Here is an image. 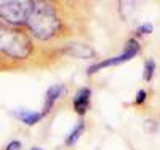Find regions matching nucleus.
Here are the masks:
<instances>
[{
    "instance_id": "obj_11",
    "label": "nucleus",
    "mask_w": 160,
    "mask_h": 150,
    "mask_svg": "<svg viewBox=\"0 0 160 150\" xmlns=\"http://www.w3.org/2000/svg\"><path fill=\"white\" fill-rule=\"evenodd\" d=\"M154 70H155V62H154L152 59H149L148 62L144 64V72H142V78H144L146 81H149V80L152 78V75H154Z\"/></svg>"
},
{
    "instance_id": "obj_3",
    "label": "nucleus",
    "mask_w": 160,
    "mask_h": 150,
    "mask_svg": "<svg viewBox=\"0 0 160 150\" xmlns=\"http://www.w3.org/2000/svg\"><path fill=\"white\" fill-rule=\"evenodd\" d=\"M31 2H2L0 3V18L11 26H19L28 21Z\"/></svg>"
},
{
    "instance_id": "obj_15",
    "label": "nucleus",
    "mask_w": 160,
    "mask_h": 150,
    "mask_svg": "<svg viewBox=\"0 0 160 150\" xmlns=\"http://www.w3.org/2000/svg\"><path fill=\"white\" fill-rule=\"evenodd\" d=\"M146 101V93L141 90V91H138V96H136V104H142Z\"/></svg>"
},
{
    "instance_id": "obj_16",
    "label": "nucleus",
    "mask_w": 160,
    "mask_h": 150,
    "mask_svg": "<svg viewBox=\"0 0 160 150\" xmlns=\"http://www.w3.org/2000/svg\"><path fill=\"white\" fill-rule=\"evenodd\" d=\"M32 150H40V148H32Z\"/></svg>"
},
{
    "instance_id": "obj_12",
    "label": "nucleus",
    "mask_w": 160,
    "mask_h": 150,
    "mask_svg": "<svg viewBox=\"0 0 160 150\" xmlns=\"http://www.w3.org/2000/svg\"><path fill=\"white\" fill-rule=\"evenodd\" d=\"M144 129L149 131V133H155L158 129V123L155 120H146L144 121Z\"/></svg>"
},
{
    "instance_id": "obj_2",
    "label": "nucleus",
    "mask_w": 160,
    "mask_h": 150,
    "mask_svg": "<svg viewBox=\"0 0 160 150\" xmlns=\"http://www.w3.org/2000/svg\"><path fill=\"white\" fill-rule=\"evenodd\" d=\"M0 51L11 58L24 59L31 54L32 43L24 32L0 26Z\"/></svg>"
},
{
    "instance_id": "obj_8",
    "label": "nucleus",
    "mask_w": 160,
    "mask_h": 150,
    "mask_svg": "<svg viewBox=\"0 0 160 150\" xmlns=\"http://www.w3.org/2000/svg\"><path fill=\"white\" fill-rule=\"evenodd\" d=\"M138 53H139V43H138V40L131 38V40H128V42H127V45H125V48H123V51H122L120 56H122L123 61H130V59L135 58Z\"/></svg>"
},
{
    "instance_id": "obj_14",
    "label": "nucleus",
    "mask_w": 160,
    "mask_h": 150,
    "mask_svg": "<svg viewBox=\"0 0 160 150\" xmlns=\"http://www.w3.org/2000/svg\"><path fill=\"white\" fill-rule=\"evenodd\" d=\"M7 150H22V145L19 141H11L7 147Z\"/></svg>"
},
{
    "instance_id": "obj_5",
    "label": "nucleus",
    "mask_w": 160,
    "mask_h": 150,
    "mask_svg": "<svg viewBox=\"0 0 160 150\" xmlns=\"http://www.w3.org/2000/svg\"><path fill=\"white\" fill-rule=\"evenodd\" d=\"M90 94L91 91L88 88H82L74 98V109L78 115H83L88 109V104H90Z\"/></svg>"
},
{
    "instance_id": "obj_6",
    "label": "nucleus",
    "mask_w": 160,
    "mask_h": 150,
    "mask_svg": "<svg viewBox=\"0 0 160 150\" xmlns=\"http://www.w3.org/2000/svg\"><path fill=\"white\" fill-rule=\"evenodd\" d=\"M13 115H15L16 118H19L22 123L32 126V125L37 123V121L42 120L43 112H32V110H22V109H21V110H15V112H13Z\"/></svg>"
},
{
    "instance_id": "obj_1",
    "label": "nucleus",
    "mask_w": 160,
    "mask_h": 150,
    "mask_svg": "<svg viewBox=\"0 0 160 150\" xmlns=\"http://www.w3.org/2000/svg\"><path fill=\"white\" fill-rule=\"evenodd\" d=\"M26 24L35 34V37L48 40L58 31L59 19L55 13V8L48 2H31V10Z\"/></svg>"
},
{
    "instance_id": "obj_9",
    "label": "nucleus",
    "mask_w": 160,
    "mask_h": 150,
    "mask_svg": "<svg viewBox=\"0 0 160 150\" xmlns=\"http://www.w3.org/2000/svg\"><path fill=\"white\" fill-rule=\"evenodd\" d=\"M83 129H85V125H83V123H77L75 128L69 133L68 138H66V145H72V144H75L77 139L80 138V136H82Z\"/></svg>"
},
{
    "instance_id": "obj_10",
    "label": "nucleus",
    "mask_w": 160,
    "mask_h": 150,
    "mask_svg": "<svg viewBox=\"0 0 160 150\" xmlns=\"http://www.w3.org/2000/svg\"><path fill=\"white\" fill-rule=\"evenodd\" d=\"M118 7H120V15H122L123 18H128L133 13V10H135L136 3L135 2H120Z\"/></svg>"
},
{
    "instance_id": "obj_4",
    "label": "nucleus",
    "mask_w": 160,
    "mask_h": 150,
    "mask_svg": "<svg viewBox=\"0 0 160 150\" xmlns=\"http://www.w3.org/2000/svg\"><path fill=\"white\" fill-rule=\"evenodd\" d=\"M64 51L74 58H78V59H90L95 56V50L88 45H83V43H71L69 46H66Z\"/></svg>"
},
{
    "instance_id": "obj_13",
    "label": "nucleus",
    "mask_w": 160,
    "mask_h": 150,
    "mask_svg": "<svg viewBox=\"0 0 160 150\" xmlns=\"http://www.w3.org/2000/svg\"><path fill=\"white\" fill-rule=\"evenodd\" d=\"M152 32V24H142L141 27H139V29H138V34L139 35H144V34H151Z\"/></svg>"
},
{
    "instance_id": "obj_7",
    "label": "nucleus",
    "mask_w": 160,
    "mask_h": 150,
    "mask_svg": "<svg viewBox=\"0 0 160 150\" xmlns=\"http://www.w3.org/2000/svg\"><path fill=\"white\" fill-rule=\"evenodd\" d=\"M62 91H64V86H62V85H55V86H51V88L47 91V96H45L47 104H45V107H43V115H47V112L51 109V105L55 104V101H58V98L62 94Z\"/></svg>"
}]
</instances>
